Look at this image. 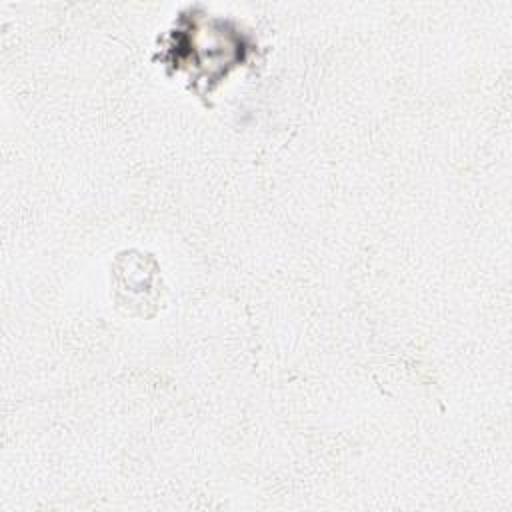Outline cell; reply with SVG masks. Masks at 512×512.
Here are the masks:
<instances>
[{
	"label": "cell",
	"mask_w": 512,
	"mask_h": 512,
	"mask_svg": "<svg viewBox=\"0 0 512 512\" xmlns=\"http://www.w3.org/2000/svg\"><path fill=\"white\" fill-rule=\"evenodd\" d=\"M116 290H128L130 294L124 302H128L130 306H140L142 314L144 306L154 304V296H156V264L148 254H138L134 250L124 252L118 256L116 260Z\"/></svg>",
	"instance_id": "cell-1"
}]
</instances>
